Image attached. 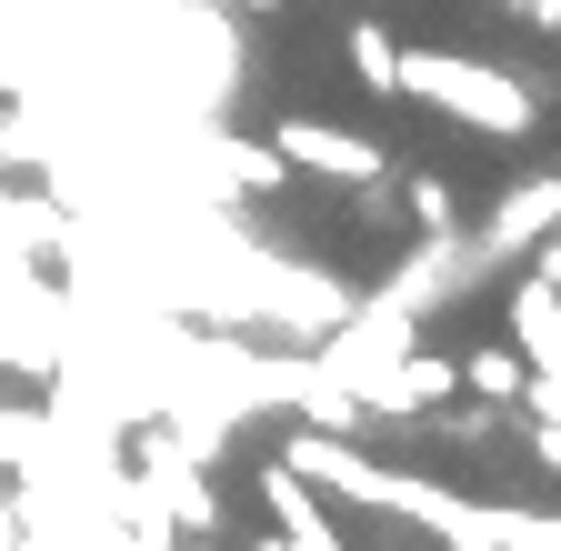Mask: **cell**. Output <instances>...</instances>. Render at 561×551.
<instances>
[{
	"label": "cell",
	"instance_id": "obj_1",
	"mask_svg": "<svg viewBox=\"0 0 561 551\" xmlns=\"http://www.w3.org/2000/svg\"><path fill=\"white\" fill-rule=\"evenodd\" d=\"M512 331H522V361H531V371H561V291H551V282H531V291L512 301Z\"/></svg>",
	"mask_w": 561,
	"mask_h": 551
},
{
	"label": "cell",
	"instance_id": "obj_2",
	"mask_svg": "<svg viewBox=\"0 0 561 551\" xmlns=\"http://www.w3.org/2000/svg\"><path fill=\"white\" fill-rule=\"evenodd\" d=\"M481 401H522V381H531V361L522 352H502V341H491V352H471V371H461Z\"/></svg>",
	"mask_w": 561,
	"mask_h": 551
},
{
	"label": "cell",
	"instance_id": "obj_3",
	"mask_svg": "<svg viewBox=\"0 0 561 551\" xmlns=\"http://www.w3.org/2000/svg\"><path fill=\"white\" fill-rule=\"evenodd\" d=\"M451 551H502V541H491V531H481V521L461 512V521H451Z\"/></svg>",
	"mask_w": 561,
	"mask_h": 551
},
{
	"label": "cell",
	"instance_id": "obj_4",
	"mask_svg": "<svg viewBox=\"0 0 561 551\" xmlns=\"http://www.w3.org/2000/svg\"><path fill=\"white\" fill-rule=\"evenodd\" d=\"M0 551H21V502H0Z\"/></svg>",
	"mask_w": 561,
	"mask_h": 551
}]
</instances>
